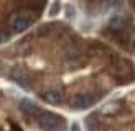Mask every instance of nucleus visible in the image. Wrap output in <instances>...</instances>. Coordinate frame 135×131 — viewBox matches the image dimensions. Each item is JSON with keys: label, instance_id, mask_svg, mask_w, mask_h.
I'll list each match as a JSON object with an SVG mask.
<instances>
[{"label": "nucleus", "instance_id": "nucleus-4", "mask_svg": "<svg viewBox=\"0 0 135 131\" xmlns=\"http://www.w3.org/2000/svg\"><path fill=\"white\" fill-rule=\"evenodd\" d=\"M43 100L46 103H51V105H59L63 102V92L61 90H56V89H51V90H46L41 94Z\"/></svg>", "mask_w": 135, "mask_h": 131}, {"label": "nucleus", "instance_id": "nucleus-6", "mask_svg": "<svg viewBox=\"0 0 135 131\" xmlns=\"http://www.w3.org/2000/svg\"><path fill=\"white\" fill-rule=\"evenodd\" d=\"M20 108H22V111H25L26 115H35L38 113V107H36V103L30 100V98H22L20 100Z\"/></svg>", "mask_w": 135, "mask_h": 131}, {"label": "nucleus", "instance_id": "nucleus-3", "mask_svg": "<svg viewBox=\"0 0 135 131\" xmlns=\"http://www.w3.org/2000/svg\"><path fill=\"white\" fill-rule=\"evenodd\" d=\"M94 103H96V95L83 92V94H78V95L73 97L71 107H73L74 110H86V108L92 107Z\"/></svg>", "mask_w": 135, "mask_h": 131}, {"label": "nucleus", "instance_id": "nucleus-1", "mask_svg": "<svg viewBox=\"0 0 135 131\" xmlns=\"http://www.w3.org/2000/svg\"><path fill=\"white\" fill-rule=\"evenodd\" d=\"M40 126L45 131H61L64 128V120L55 113H43L40 116Z\"/></svg>", "mask_w": 135, "mask_h": 131}, {"label": "nucleus", "instance_id": "nucleus-5", "mask_svg": "<svg viewBox=\"0 0 135 131\" xmlns=\"http://www.w3.org/2000/svg\"><path fill=\"white\" fill-rule=\"evenodd\" d=\"M122 110V105H120V102H107L104 103L102 107H100V115H104V116H112V115H117L119 111Z\"/></svg>", "mask_w": 135, "mask_h": 131}, {"label": "nucleus", "instance_id": "nucleus-10", "mask_svg": "<svg viewBox=\"0 0 135 131\" xmlns=\"http://www.w3.org/2000/svg\"><path fill=\"white\" fill-rule=\"evenodd\" d=\"M66 12H68V13H66L68 18H73V17H74V8H73L71 5H66Z\"/></svg>", "mask_w": 135, "mask_h": 131}, {"label": "nucleus", "instance_id": "nucleus-11", "mask_svg": "<svg viewBox=\"0 0 135 131\" xmlns=\"http://www.w3.org/2000/svg\"><path fill=\"white\" fill-rule=\"evenodd\" d=\"M58 8H59V3H53V7L50 8V15H51V17H53V15H56Z\"/></svg>", "mask_w": 135, "mask_h": 131}, {"label": "nucleus", "instance_id": "nucleus-8", "mask_svg": "<svg viewBox=\"0 0 135 131\" xmlns=\"http://www.w3.org/2000/svg\"><path fill=\"white\" fill-rule=\"evenodd\" d=\"M86 126L89 128V131H99V123L96 121V118H94V116H89L86 120Z\"/></svg>", "mask_w": 135, "mask_h": 131}, {"label": "nucleus", "instance_id": "nucleus-7", "mask_svg": "<svg viewBox=\"0 0 135 131\" xmlns=\"http://www.w3.org/2000/svg\"><path fill=\"white\" fill-rule=\"evenodd\" d=\"M124 25H125V20L122 15H114L109 21V26L112 30H120V28H124Z\"/></svg>", "mask_w": 135, "mask_h": 131}, {"label": "nucleus", "instance_id": "nucleus-2", "mask_svg": "<svg viewBox=\"0 0 135 131\" xmlns=\"http://www.w3.org/2000/svg\"><path fill=\"white\" fill-rule=\"evenodd\" d=\"M31 15L28 12H18L10 20V28L13 33H23L31 26Z\"/></svg>", "mask_w": 135, "mask_h": 131}, {"label": "nucleus", "instance_id": "nucleus-9", "mask_svg": "<svg viewBox=\"0 0 135 131\" xmlns=\"http://www.w3.org/2000/svg\"><path fill=\"white\" fill-rule=\"evenodd\" d=\"M10 36H12V33L10 31H2V33H0V43H7V41H8V39H10Z\"/></svg>", "mask_w": 135, "mask_h": 131}, {"label": "nucleus", "instance_id": "nucleus-12", "mask_svg": "<svg viewBox=\"0 0 135 131\" xmlns=\"http://www.w3.org/2000/svg\"><path fill=\"white\" fill-rule=\"evenodd\" d=\"M71 131H79V124H78V123H74L73 126H71Z\"/></svg>", "mask_w": 135, "mask_h": 131}]
</instances>
